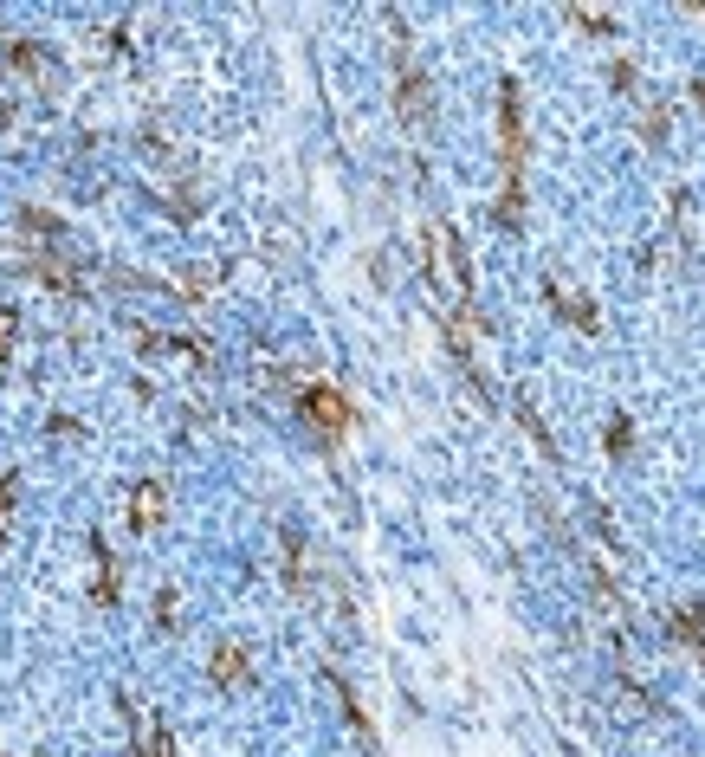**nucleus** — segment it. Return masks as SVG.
I'll list each match as a JSON object with an SVG mask.
<instances>
[{
  "mask_svg": "<svg viewBox=\"0 0 705 757\" xmlns=\"http://www.w3.org/2000/svg\"><path fill=\"white\" fill-rule=\"evenodd\" d=\"M427 253H434V279H447L453 292H473V266H466V246H460V233L447 227V220H434L427 227Z\"/></svg>",
  "mask_w": 705,
  "mask_h": 757,
  "instance_id": "f257e3e1",
  "label": "nucleus"
},
{
  "mask_svg": "<svg viewBox=\"0 0 705 757\" xmlns=\"http://www.w3.org/2000/svg\"><path fill=\"white\" fill-rule=\"evenodd\" d=\"M298 408H304V421H311L317 434H343V428H350V402H343L337 389H324V382H317V389H304Z\"/></svg>",
  "mask_w": 705,
  "mask_h": 757,
  "instance_id": "f03ea898",
  "label": "nucleus"
},
{
  "mask_svg": "<svg viewBox=\"0 0 705 757\" xmlns=\"http://www.w3.org/2000/svg\"><path fill=\"white\" fill-rule=\"evenodd\" d=\"M162 512H169V492H162V479H136V486H130V525H136V531H156Z\"/></svg>",
  "mask_w": 705,
  "mask_h": 757,
  "instance_id": "7ed1b4c3",
  "label": "nucleus"
},
{
  "mask_svg": "<svg viewBox=\"0 0 705 757\" xmlns=\"http://www.w3.org/2000/svg\"><path fill=\"white\" fill-rule=\"evenodd\" d=\"M544 298H557L563 305V318H570L576 330H596L602 318H596V305H589L583 292H576V285H563V279H544Z\"/></svg>",
  "mask_w": 705,
  "mask_h": 757,
  "instance_id": "20e7f679",
  "label": "nucleus"
},
{
  "mask_svg": "<svg viewBox=\"0 0 705 757\" xmlns=\"http://www.w3.org/2000/svg\"><path fill=\"white\" fill-rule=\"evenodd\" d=\"M402 123H414V130L427 123V85H421V72H414L408 59H402Z\"/></svg>",
  "mask_w": 705,
  "mask_h": 757,
  "instance_id": "39448f33",
  "label": "nucleus"
},
{
  "mask_svg": "<svg viewBox=\"0 0 705 757\" xmlns=\"http://www.w3.org/2000/svg\"><path fill=\"white\" fill-rule=\"evenodd\" d=\"M246 667H253L246 648H233V641H220V648H214V680L220 686H246Z\"/></svg>",
  "mask_w": 705,
  "mask_h": 757,
  "instance_id": "423d86ee",
  "label": "nucleus"
},
{
  "mask_svg": "<svg viewBox=\"0 0 705 757\" xmlns=\"http://www.w3.org/2000/svg\"><path fill=\"white\" fill-rule=\"evenodd\" d=\"M143 757H175V738L162 725H143Z\"/></svg>",
  "mask_w": 705,
  "mask_h": 757,
  "instance_id": "0eeeda50",
  "label": "nucleus"
},
{
  "mask_svg": "<svg viewBox=\"0 0 705 757\" xmlns=\"http://www.w3.org/2000/svg\"><path fill=\"white\" fill-rule=\"evenodd\" d=\"M628 440H634V421H628V415H615V428H608V447L628 453Z\"/></svg>",
  "mask_w": 705,
  "mask_h": 757,
  "instance_id": "6e6552de",
  "label": "nucleus"
},
{
  "mask_svg": "<svg viewBox=\"0 0 705 757\" xmlns=\"http://www.w3.org/2000/svg\"><path fill=\"white\" fill-rule=\"evenodd\" d=\"M13 330H20V324H13V311L0 305V363H7V350H13Z\"/></svg>",
  "mask_w": 705,
  "mask_h": 757,
  "instance_id": "1a4fd4ad",
  "label": "nucleus"
},
{
  "mask_svg": "<svg viewBox=\"0 0 705 757\" xmlns=\"http://www.w3.org/2000/svg\"><path fill=\"white\" fill-rule=\"evenodd\" d=\"M0 538H7V499H0Z\"/></svg>",
  "mask_w": 705,
  "mask_h": 757,
  "instance_id": "9d476101",
  "label": "nucleus"
},
{
  "mask_svg": "<svg viewBox=\"0 0 705 757\" xmlns=\"http://www.w3.org/2000/svg\"><path fill=\"white\" fill-rule=\"evenodd\" d=\"M693 98H699V104H705V85H693Z\"/></svg>",
  "mask_w": 705,
  "mask_h": 757,
  "instance_id": "9b49d317",
  "label": "nucleus"
}]
</instances>
